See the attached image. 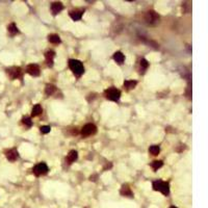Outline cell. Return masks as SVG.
Instances as JSON below:
<instances>
[{
  "label": "cell",
  "mask_w": 208,
  "mask_h": 208,
  "mask_svg": "<svg viewBox=\"0 0 208 208\" xmlns=\"http://www.w3.org/2000/svg\"><path fill=\"white\" fill-rule=\"evenodd\" d=\"M69 67L76 76H81L83 74V72H84V68H83L82 63L79 60L70 59L69 60Z\"/></svg>",
  "instance_id": "1"
},
{
  "label": "cell",
  "mask_w": 208,
  "mask_h": 208,
  "mask_svg": "<svg viewBox=\"0 0 208 208\" xmlns=\"http://www.w3.org/2000/svg\"><path fill=\"white\" fill-rule=\"evenodd\" d=\"M55 56V52L52 51V50H49L45 53V57H46V63L49 67H52L53 65V58Z\"/></svg>",
  "instance_id": "11"
},
{
  "label": "cell",
  "mask_w": 208,
  "mask_h": 208,
  "mask_svg": "<svg viewBox=\"0 0 208 208\" xmlns=\"http://www.w3.org/2000/svg\"><path fill=\"white\" fill-rule=\"evenodd\" d=\"M159 16L157 15V13H155L154 11H150L148 13H146L145 15V21L146 23H148L150 25H156L157 23H159Z\"/></svg>",
  "instance_id": "4"
},
{
  "label": "cell",
  "mask_w": 208,
  "mask_h": 208,
  "mask_svg": "<svg viewBox=\"0 0 208 208\" xmlns=\"http://www.w3.org/2000/svg\"><path fill=\"white\" fill-rule=\"evenodd\" d=\"M6 72H7L8 76L11 77V79L19 78V77L21 76V73H22V71H21V68H20V67H11V68L7 69V70H6Z\"/></svg>",
  "instance_id": "7"
},
{
  "label": "cell",
  "mask_w": 208,
  "mask_h": 208,
  "mask_svg": "<svg viewBox=\"0 0 208 208\" xmlns=\"http://www.w3.org/2000/svg\"><path fill=\"white\" fill-rule=\"evenodd\" d=\"M137 82L135 80H126L124 82V86L127 88V90H131V88H134V86L136 85Z\"/></svg>",
  "instance_id": "19"
},
{
  "label": "cell",
  "mask_w": 208,
  "mask_h": 208,
  "mask_svg": "<svg viewBox=\"0 0 208 208\" xmlns=\"http://www.w3.org/2000/svg\"><path fill=\"white\" fill-rule=\"evenodd\" d=\"M149 152L152 155H158L159 152H160V149H159L158 146H151L150 148H149Z\"/></svg>",
  "instance_id": "21"
},
{
  "label": "cell",
  "mask_w": 208,
  "mask_h": 208,
  "mask_svg": "<svg viewBox=\"0 0 208 208\" xmlns=\"http://www.w3.org/2000/svg\"><path fill=\"white\" fill-rule=\"evenodd\" d=\"M63 6L60 2H54V3H52V5H51V11L54 15H57L58 13H60V11H63Z\"/></svg>",
  "instance_id": "12"
},
{
  "label": "cell",
  "mask_w": 208,
  "mask_h": 208,
  "mask_svg": "<svg viewBox=\"0 0 208 208\" xmlns=\"http://www.w3.org/2000/svg\"><path fill=\"white\" fill-rule=\"evenodd\" d=\"M95 178H97V175H94V176H90V180H93V181H95L96 179Z\"/></svg>",
  "instance_id": "26"
},
{
  "label": "cell",
  "mask_w": 208,
  "mask_h": 208,
  "mask_svg": "<svg viewBox=\"0 0 208 208\" xmlns=\"http://www.w3.org/2000/svg\"><path fill=\"white\" fill-rule=\"evenodd\" d=\"M32 171L36 176H42L48 173V167H47V164L45 162H40L33 167Z\"/></svg>",
  "instance_id": "5"
},
{
  "label": "cell",
  "mask_w": 208,
  "mask_h": 208,
  "mask_svg": "<svg viewBox=\"0 0 208 208\" xmlns=\"http://www.w3.org/2000/svg\"><path fill=\"white\" fill-rule=\"evenodd\" d=\"M82 14H83V11H70V17H71L74 21H78V20L81 19Z\"/></svg>",
  "instance_id": "13"
},
{
  "label": "cell",
  "mask_w": 208,
  "mask_h": 208,
  "mask_svg": "<svg viewBox=\"0 0 208 208\" xmlns=\"http://www.w3.org/2000/svg\"><path fill=\"white\" fill-rule=\"evenodd\" d=\"M104 95L108 100H111V101H118L121 97V92L115 88H107L105 92H104Z\"/></svg>",
  "instance_id": "3"
},
{
  "label": "cell",
  "mask_w": 208,
  "mask_h": 208,
  "mask_svg": "<svg viewBox=\"0 0 208 208\" xmlns=\"http://www.w3.org/2000/svg\"><path fill=\"white\" fill-rule=\"evenodd\" d=\"M5 156L9 161H15V160H17L18 157H19V153H18V151H17L16 149H11V150H8L5 152Z\"/></svg>",
  "instance_id": "9"
},
{
  "label": "cell",
  "mask_w": 208,
  "mask_h": 208,
  "mask_svg": "<svg viewBox=\"0 0 208 208\" xmlns=\"http://www.w3.org/2000/svg\"><path fill=\"white\" fill-rule=\"evenodd\" d=\"M140 70H142V73H144L145 72V70L147 68L149 67V63L147 61V60L145 59V58H142V60H140Z\"/></svg>",
  "instance_id": "22"
},
{
  "label": "cell",
  "mask_w": 208,
  "mask_h": 208,
  "mask_svg": "<svg viewBox=\"0 0 208 208\" xmlns=\"http://www.w3.org/2000/svg\"><path fill=\"white\" fill-rule=\"evenodd\" d=\"M113 59H115L118 63H123V61L125 60V56H124V54L122 52L118 51L113 54Z\"/></svg>",
  "instance_id": "15"
},
{
  "label": "cell",
  "mask_w": 208,
  "mask_h": 208,
  "mask_svg": "<svg viewBox=\"0 0 208 208\" xmlns=\"http://www.w3.org/2000/svg\"><path fill=\"white\" fill-rule=\"evenodd\" d=\"M50 130H51V128H50V126H42L41 128H40V131L42 132V133H48V132H50Z\"/></svg>",
  "instance_id": "25"
},
{
  "label": "cell",
  "mask_w": 208,
  "mask_h": 208,
  "mask_svg": "<svg viewBox=\"0 0 208 208\" xmlns=\"http://www.w3.org/2000/svg\"><path fill=\"white\" fill-rule=\"evenodd\" d=\"M48 40H49L50 43H53V44H58L60 43V38L57 34H50L48 36Z\"/></svg>",
  "instance_id": "20"
},
{
  "label": "cell",
  "mask_w": 208,
  "mask_h": 208,
  "mask_svg": "<svg viewBox=\"0 0 208 208\" xmlns=\"http://www.w3.org/2000/svg\"><path fill=\"white\" fill-rule=\"evenodd\" d=\"M153 189L154 190H158V192H162L163 194L167 196L170 194V187H169V183L164 182L161 180H157L153 182Z\"/></svg>",
  "instance_id": "2"
},
{
  "label": "cell",
  "mask_w": 208,
  "mask_h": 208,
  "mask_svg": "<svg viewBox=\"0 0 208 208\" xmlns=\"http://www.w3.org/2000/svg\"><path fill=\"white\" fill-rule=\"evenodd\" d=\"M55 90H56V88H55V85L53 84H47L46 85V88H45V93H46L47 96H51L53 94L55 93Z\"/></svg>",
  "instance_id": "17"
},
{
  "label": "cell",
  "mask_w": 208,
  "mask_h": 208,
  "mask_svg": "<svg viewBox=\"0 0 208 208\" xmlns=\"http://www.w3.org/2000/svg\"><path fill=\"white\" fill-rule=\"evenodd\" d=\"M22 123L24 124L25 126H27V127H31V126H32V121H31V119H30V118H23Z\"/></svg>",
  "instance_id": "24"
},
{
  "label": "cell",
  "mask_w": 208,
  "mask_h": 208,
  "mask_svg": "<svg viewBox=\"0 0 208 208\" xmlns=\"http://www.w3.org/2000/svg\"><path fill=\"white\" fill-rule=\"evenodd\" d=\"M170 208H177V207H175V206H172V207H170Z\"/></svg>",
  "instance_id": "27"
},
{
  "label": "cell",
  "mask_w": 208,
  "mask_h": 208,
  "mask_svg": "<svg viewBox=\"0 0 208 208\" xmlns=\"http://www.w3.org/2000/svg\"><path fill=\"white\" fill-rule=\"evenodd\" d=\"M7 30H8V32L11 33V36H15V34H17V33L19 32V30H18V27L16 26V24H15V23H11V24L8 25Z\"/></svg>",
  "instance_id": "18"
},
{
  "label": "cell",
  "mask_w": 208,
  "mask_h": 208,
  "mask_svg": "<svg viewBox=\"0 0 208 208\" xmlns=\"http://www.w3.org/2000/svg\"><path fill=\"white\" fill-rule=\"evenodd\" d=\"M97 131V127L94 124H86L82 127L81 129V134L83 136H90L92 134H95Z\"/></svg>",
  "instance_id": "6"
},
{
  "label": "cell",
  "mask_w": 208,
  "mask_h": 208,
  "mask_svg": "<svg viewBox=\"0 0 208 208\" xmlns=\"http://www.w3.org/2000/svg\"><path fill=\"white\" fill-rule=\"evenodd\" d=\"M26 72H27L29 75H31V76H33V77L38 76V75H40V67H38V65H36V63H31V65L27 66V68H26Z\"/></svg>",
  "instance_id": "8"
},
{
  "label": "cell",
  "mask_w": 208,
  "mask_h": 208,
  "mask_svg": "<svg viewBox=\"0 0 208 208\" xmlns=\"http://www.w3.org/2000/svg\"><path fill=\"white\" fill-rule=\"evenodd\" d=\"M78 155H77V152L75 150H71L69 152L68 156H67V160L69 161V163H72V162H74L75 160L77 159Z\"/></svg>",
  "instance_id": "14"
},
{
  "label": "cell",
  "mask_w": 208,
  "mask_h": 208,
  "mask_svg": "<svg viewBox=\"0 0 208 208\" xmlns=\"http://www.w3.org/2000/svg\"><path fill=\"white\" fill-rule=\"evenodd\" d=\"M120 194H122V196H124V197H130V198L133 197V194H132V192H131V188L129 187L128 184H124V185H122L121 190H120Z\"/></svg>",
  "instance_id": "10"
},
{
  "label": "cell",
  "mask_w": 208,
  "mask_h": 208,
  "mask_svg": "<svg viewBox=\"0 0 208 208\" xmlns=\"http://www.w3.org/2000/svg\"><path fill=\"white\" fill-rule=\"evenodd\" d=\"M151 167H152V169H153L154 171L158 170L159 167H162V161L161 160H156V161H153L152 163H151Z\"/></svg>",
  "instance_id": "23"
},
{
  "label": "cell",
  "mask_w": 208,
  "mask_h": 208,
  "mask_svg": "<svg viewBox=\"0 0 208 208\" xmlns=\"http://www.w3.org/2000/svg\"><path fill=\"white\" fill-rule=\"evenodd\" d=\"M42 111H43V108H42V106L40 105V104H36V105H34V106L32 107L31 115H32V117H36V115H41Z\"/></svg>",
  "instance_id": "16"
}]
</instances>
